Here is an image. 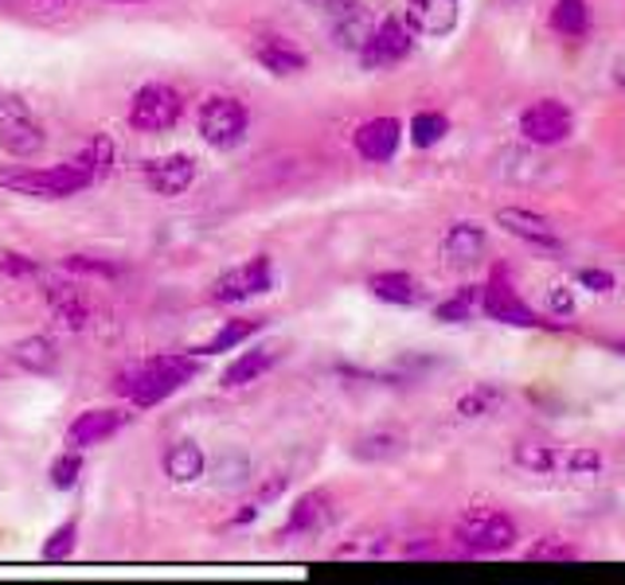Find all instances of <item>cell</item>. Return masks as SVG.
Listing matches in <instances>:
<instances>
[{
    "label": "cell",
    "mask_w": 625,
    "mask_h": 585,
    "mask_svg": "<svg viewBox=\"0 0 625 585\" xmlns=\"http://www.w3.org/2000/svg\"><path fill=\"white\" fill-rule=\"evenodd\" d=\"M305 4H309V9H325V12H329L337 0H305Z\"/></svg>",
    "instance_id": "42"
},
{
    "label": "cell",
    "mask_w": 625,
    "mask_h": 585,
    "mask_svg": "<svg viewBox=\"0 0 625 585\" xmlns=\"http://www.w3.org/2000/svg\"><path fill=\"white\" fill-rule=\"evenodd\" d=\"M36 261L28 258V254H17V250H0V274L9 277H32L36 274Z\"/></svg>",
    "instance_id": "38"
},
{
    "label": "cell",
    "mask_w": 625,
    "mask_h": 585,
    "mask_svg": "<svg viewBox=\"0 0 625 585\" xmlns=\"http://www.w3.org/2000/svg\"><path fill=\"white\" fill-rule=\"evenodd\" d=\"M95 180L98 176H95V165H90L87 149L56 168H0V188L17 191V196H32V199H67Z\"/></svg>",
    "instance_id": "1"
},
{
    "label": "cell",
    "mask_w": 625,
    "mask_h": 585,
    "mask_svg": "<svg viewBox=\"0 0 625 585\" xmlns=\"http://www.w3.org/2000/svg\"><path fill=\"white\" fill-rule=\"evenodd\" d=\"M274 367V351L270 348H255V351H242L239 359H235L231 367L224 371V387L235 390V387H250L255 379H262L266 371Z\"/></svg>",
    "instance_id": "25"
},
{
    "label": "cell",
    "mask_w": 625,
    "mask_h": 585,
    "mask_svg": "<svg viewBox=\"0 0 625 585\" xmlns=\"http://www.w3.org/2000/svg\"><path fill=\"white\" fill-rule=\"evenodd\" d=\"M250 56H255V63L262 67V71L270 75H301L305 67H309V56H305L301 48H294V43L286 40V36H258L255 43H250Z\"/></svg>",
    "instance_id": "17"
},
{
    "label": "cell",
    "mask_w": 625,
    "mask_h": 585,
    "mask_svg": "<svg viewBox=\"0 0 625 585\" xmlns=\"http://www.w3.org/2000/svg\"><path fill=\"white\" fill-rule=\"evenodd\" d=\"M145 180L157 196H180L192 188L196 180V160L188 152H172V157H157L145 165Z\"/></svg>",
    "instance_id": "16"
},
{
    "label": "cell",
    "mask_w": 625,
    "mask_h": 585,
    "mask_svg": "<svg viewBox=\"0 0 625 585\" xmlns=\"http://www.w3.org/2000/svg\"><path fill=\"white\" fill-rule=\"evenodd\" d=\"M403 141V126L399 118H371L356 129V152L371 165H387V160L399 152Z\"/></svg>",
    "instance_id": "15"
},
{
    "label": "cell",
    "mask_w": 625,
    "mask_h": 585,
    "mask_svg": "<svg viewBox=\"0 0 625 585\" xmlns=\"http://www.w3.org/2000/svg\"><path fill=\"white\" fill-rule=\"evenodd\" d=\"M75 538H79V523L67 519L63 527H56V531H51V535H48V543H43V558H48V562H63V558H71Z\"/></svg>",
    "instance_id": "34"
},
{
    "label": "cell",
    "mask_w": 625,
    "mask_h": 585,
    "mask_svg": "<svg viewBox=\"0 0 625 585\" xmlns=\"http://www.w3.org/2000/svg\"><path fill=\"white\" fill-rule=\"evenodd\" d=\"M575 133V113L555 98H539L520 113V137L532 145H559Z\"/></svg>",
    "instance_id": "11"
},
{
    "label": "cell",
    "mask_w": 625,
    "mask_h": 585,
    "mask_svg": "<svg viewBox=\"0 0 625 585\" xmlns=\"http://www.w3.org/2000/svg\"><path fill=\"white\" fill-rule=\"evenodd\" d=\"M270 285H274L270 258H266V254H255L250 261H242V266H235L216 277V285L208 289V301L211 305H239V301H247V297L266 292Z\"/></svg>",
    "instance_id": "8"
},
{
    "label": "cell",
    "mask_w": 625,
    "mask_h": 585,
    "mask_svg": "<svg viewBox=\"0 0 625 585\" xmlns=\"http://www.w3.org/2000/svg\"><path fill=\"white\" fill-rule=\"evenodd\" d=\"M528 562H578L583 558V551H578L575 543H567V538L559 535H547L539 538L536 546H528V554H524Z\"/></svg>",
    "instance_id": "32"
},
{
    "label": "cell",
    "mask_w": 625,
    "mask_h": 585,
    "mask_svg": "<svg viewBox=\"0 0 625 585\" xmlns=\"http://www.w3.org/2000/svg\"><path fill=\"white\" fill-rule=\"evenodd\" d=\"M185 113V98L177 95L172 87H161V82H152V87H141L129 102V126L137 133H165L172 129Z\"/></svg>",
    "instance_id": "7"
},
{
    "label": "cell",
    "mask_w": 625,
    "mask_h": 585,
    "mask_svg": "<svg viewBox=\"0 0 625 585\" xmlns=\"http://www.w3.org/2000/svg\"><path fill=\"white\" fill-rule=\"evenodd\" d=\"M250 113L239 98H208L200 106V137L216 149H235L247 137Z\"/></svg>",
    "instance_id": "9"
},
{
    "label": "cell",
    "mask_w": 625,
    "mask_h": 585,
    "mask_svg": "<svg viewBox=\"0 0 625 585\" xmlns=\"http://www.w3.org/2000/svg\"><path fill=\"white\" fill-rule=\"evenodd\" d=\"M614 79H617V87L625 90V56H617V63H614Z\"/></svg>",
    "instance_id": "41"
},
{
    "label": "cell",
    "mask_w": 625,
    "mask_h": 585,
    "mask_svg": "<svg viewBox=\"0 0 625 585\" xmlns=\"http://www.w3.org/2000/svg\"><path fill=\"white\" fill-rule=\"evenodd\" d=\"M262 328V320L258 317H247V320H227L224 328H219L216 336H211L208 344H204L200 351H231V348H239L242 340H250V336Z\"/></svg>",
    "instance_id": "31"
},
{
    "label": "cell",
    "mask_w": 625,
    "mask_h": 585,
    "mask_svg": "<svg viewBox=\"0 0 625 585\" xmlns=\"http://www.w3.org/2000/svg\"><path fill=\"white\" fill-rule=\"evenodd\" d=\"M204 449L196 442H172L169 453H165V476L172 484H192L204 476Z\"/></svg>",
    "instance_id": "23"
},
{
    "label": "cell",
    "mask_w": 625,
    "mask_h": 585,
    "mask_svg": "<svg viewBox=\"0 0 625 585\" xmlns=\"http://www.w3.org/2000/svg\"><path fill=\"white\" fill-rule=\"evenodd\" d=\"M462 20V0H407V28L426 40H442Z\"/></svg>",
    "instance_id": "14"
},
{
    "label": "cell",
    "mask_w": 625,
    "mask_h": 585,
    "mask_svg": "<svg viewBox=\"0 0 625 585\" xmlns=\"http://www.w3.org/2000/svg\"><path fill=\"white\" fill-rule=\"evenodd\" d=\"M371 28H376V12L360 0H337L329 9V36L337 48L345 51H360L368 43Z\"/></svg>",
    "instance_id": "12"
},
{
    "label": "cell",
    "mask_w": 625,
    "mask_h": 585,
    "mask_svg": "<svg viewBox=\"0 0 625 585\" xmlns=\"http://www.w3.org/2000/svg\"><path fill=\"white\" fill-rule=\"evenodd\" d=\"M368 289H371V297H379V301H387V305H418L426 297L423 285H418V277L403 274V269L371 274L368 277Z\"/></svg>",
    "instance_id": "21"
},
{
    "label": "cell",
    "mask_w": 625,
    "mask_h": 585,
    "mask_svg": "<svg viewBox=\"0 0 625 585\" xmlns=\"http://www.w3.org/2000/svg\"><path fill=\"white\" fill-rule=\"evenodd\" d=\"M609 348H614L617 356H625V340H609Z\"/></svg>",
    "instance_id": "43"
},
{
    "label": "cell",
    "mask_w": 625,
    "mask_h": 585,
    "mask_svg": "<svg viewBox=\"0 0 625 585\" xmlns=\"http://www.w3.org/2000/svg\"><path fill=\"white\" fill-rule=\"evenodd\" d=\"M247 457H242L239 449H227L224 457L216 460V476H219V484H242L247 480Z\"/></svg>",
    "instance_id": "36"
},
{
    "label": "cell",
    "mask_w": 625,
    "mask_h": 585,
    "mask_svg": "<svg viewBox=\"0 0 625 585\" xmlns=\"http://www.w3.org/2000/svg\"><path fill=\"white\" fill-rule=\"evenodd\" d=\"M12 359H17L20 371H32V375H48L56 367V344L48 336H28L12 348Z\"/></svg>",
    "instance_id": "27"
},
{
    "label": "cell",
    "mask_w": 625,
    "mask_h": 585,
    "mask_svg": "<svg viewBox=\"0 0 625 585\" xmlns=\"http://www.w3.org/2000/svg\"><path fill=\"white\" fill-rule=\"evenodd\" d=\"M67 269H71V274H90V277H113L118 274L113 261H98V258H90V254H71V258H67Z\"/></svg>",
    "instance_id": "37"
},
{
    "label": "cell",
    "mask_w": 625,
    "mask_h": 585,
    "mask_svg": "<svg viewBox=\"0 0 625 585\" xmlns=\"http://www.w3.org/2000/svg\"><path fill=\"white\" fill-rule=\"evenodd\" d=\"M513 460L524 473H567V476H594L602 468V453L583 449V445H539L520 442L513 449Z\"/></svg>",
    "instance_id": "4"
},
{
    "label": "cell",
    "mask_w": 625,
    "mask_h": 585,
    "mask_svg": "<svg viewBox=\"0 0 625 585\" xmlns=\"http://www.w3.org/2000/svg\"><path fill=\"white\" fill-rule=\"evenodd\" d=\"M482 309L489 320L508 325V328H563V320H544L528 301H524L505 266L493 269L489 285H482Z\"/></svg>",
    "instance_id": "5"
},
{
    "label": "cell",
    "mask_w": 625,
    "mask_h": 585,
    "mask_svg": "<svg viewBox=\"0 0 625 585\" xmlns=\"http://www.w3.org/2000/svg\"><path fill=\"white\" fill-rule=\"evenodd\" d=\"M43 297H48V305L56 309V317L63 320V328L79 333V328L90 325V305H87V297H82L79 285H71V281H51L48 289H43Z\"/></svg>",
    "instance_id": "20"
},
{
    "label": "cell",
    "mask_w": 625,
    "mask_h": 585,
    "mask_svg": "<svg viewBox=\"0 0 625 585\" xmlns=\"http://www.w3.org/2000/svg\"><path fill=\"white\" fill-rule=\"evenodd\" d=\"M578 285H586L591 292H614V274L606 269H578Z\"/></svg>",
    "instance_id": "40"
},
{
    "label": "cell",
    "mask_w": 625,
    "mask_h": 585,
    "mask_svg": "<svg viewBox=\"0 0 625 585\" xmlns=\"http://www.w3.org/2000/svg\"><path fill=\"white\" fill-rule=\"evenodd\" d=\"M454 543L469 554H500L516 543V519L500 507H469L454 523Z\"/></svg>",
    "instance_id": "3"
},
{
    "label": "cell",
    "mask_w": 625,
    "mask_h": 585,
    "mask_svg": "<svg viewBox=\"0 0 625 585\" xmlns=\"http://www.w3.org/2000/svg\"><path fill=\"white\" fill-rule=\"evenodd\" d=\"M552 317L563 320V325L575 317V292H571L567 285H555L552 289Z\"/></svg>",
    "instance_id": "39"
},
{
    "label": "cell",
    "mask_w": 625,
    "mask_h": 585,
    "mask_svg": "<svg viewBox=\"0 0 625 585\" xmlns=\"http://www.w3.org/2000/svg\"><path fill=\"white\" fill-rule=\"evenodd\" d=\"M87 157H90V165H95V176L102 180V176L113 172V160H118V149H113L110 137L98 133V137H90V141H87Z\"/></svg>",
    "instance_id": "35"
},
{
    "label": "cell",
    "mask_w": 625,
    "mask_h": 585,
    "mask_svg": "<svg viewBox=\"0 0 625 585\" xmlns=\"http://www.w3.org/2000/svg\"><path fill=\"white\" fill-rule=\"evenodd\" d=\"M500 403H505V390H500L497 383H474V387L457 398V414H462V418H485V414H493Z\"/></svg>",
    "instance_id": "28"
},
{
    "label": "cell",
    "mask_w": 625,
    "mask_h": 585,
    "mask_svg": "<svg viewBox=\"0 0 625 585\" xmlns=\"http://www.w3.org/2000/svg\"><path fill=\"white\" fill-rule=\"evenodd\" d=\"M126 426V414L118 410H87L67 426V449H87V445H98L106 437H113Z\"/></svg>",
    "instance_id": "19"
},
{
    "label": "cell",
    "mask_w": 625,
    "mask_h": 585,
    "mask_svg": "<svg viewBox=\"0 0 625 585\" xmlns=\"http://www.w3.org/2000/svg\"><path fill=\"white\" fill-rule=\"evenodd\" d=\"M485 250H489V238H485V230L477 222H454L446 230V238H442V258L454 269L477 266L485 258Z\"/></svg>",
    "instance_id": "18"
},
{
    "label": "cell",
    "mask_w": 625,
    "mask_h": 585,
    "mask_svg": "<svg viewBox=\"0 0 625 585\" xmlns=\"http://www.w3.org/2000/svg\"><path fill=\"white\" fill-rule=\"evenodd\" d=\"M497 227H505L508 235L536 246V250H559L563 246V238H559V230L552 227V219L539 211H528V207H500Z\"/></svg>",
    "instance_id": "13"
},
{
    "label": "cell",
    "mask_w": 625,
    "mask_h": 585,
    "mask_svg": "<svg viewBox=\"0 0 625 585\" xmlns=\"http://www.w3.org/2000/svg\"><path fill=\"white\" fill-rule=\"evenodd\" d=\"M449 133V118L438 110H423L410 118V141L418 145V149H434V145L442 141V137Z\"/></svg>",
    "instance_id": "29"
},
{
    "label": "cell",
    "mask_w": 625,
    "mask_h": 585,
    "mask_svg": "<svg viewBox=\"0 0 625 585\" xmlns=\"http://www.w3.org/2000/svg\"><path fill=\"white\" fill-rule=\"evenodd\" d=\"M477 305H482V289H477V285H465V289H457L449 301H442L438 309H434V317L446 320V325H462V320L474 317Z\"/></svg>",
    "instance_id": "30"
},
{
    "label": "cell",
    "mask_w": 625,
    "mask_h": 585,
    "mask_svg": "<svg viewBox=\"0 0 625 585\" xmlns=\"http://www.w3.org/2000/svg\"><path fill=\"white\" fill-rule=\"evenodd\" d=\"M552 32L567 36V40H583V36L591 32V9H586V0H555Z\"/></svg>",
    "instance_id": "26"
},
{
    "label": "cell",
    "mask_w": 625,
    "mask_h": 585,
    "mask_svg": "<svg viewBox=\"0 0 625 585\" xmlns=\"http://www.w3.org/2000/svg\"><path fill=\"white\" fill-rule=\"evenodd\" d=\"M415 51V32L407 28V20H379L376 28H371L368 43H364L356 56H360V63L368 67V71H387V67L403 63V59Z\"/></svg>",
    "instance_id": "10"
},
{
    "label": "cell",
    "mask_w": 625,
    "mask_h": 585,
    "mask_svg": "<svg viewBox=\"0 0 625 585\" xmlns=\"http://www.w3.org/2000/svg\"><path fill=\"white\" fill-rule=\"evenodd\" d=\"M43 145L48 137L32 106L24 98H0V149L17 160H32L36 152H43Z\"/></svg>",
    "instance_id": "6"
},
{
    "label": "cell",
    "mask_w": 625,
    "mask_h": 585,
    "mask_svg": "<svg viewBox=\"0 0 625 585\" xmlns=\"http://www.w3.org/2000/svg\"><path fill=\"white\" fill-rule=\"evenodd\" d=\"M403 453H407V437L399 429H371V434L356 437L353 445V457L368 460V465H384V460H395Z\"/></svg>",
    "instance_id": "22"
},
{
    "label": "cell",
    "mask_w": 625,
    "mask_h": 585,
    "mask_svg": "<svg viewBox=\"0 0 625 585\" xmlns=\"http://www.w3.org/2000/svg\"><path fill=\"white\" fill-rule=\"evenodd\" d=\"M48 476H51V488H59V492L75 488V484H79V476H82V457H79V449H67L63 457L51 460Z\"/></svg>",
    "instance_id": "33"
},
{
    "label": "cell",
    "mask_w": 625,
    "mask_h": 585,
    "mask_svg": "<svg viewBox=\"0 0 625 585\" xmlns=\"http://www.w3.org/2000/svg\"><path fill=\"white\" fill-rule=\"evenodd\" d=\"M325 519H329V496H325V492H309V496H301L294 504L286 527H281V538L305 535V531H317Z\"/></svg>",
    "instance_id": "24"
},
{
    "label": "cell",
    "mask_w": 625,
    "mask_h": 585,
    "mask_svg": "<svg viewBox=\"0 0 625 585\" xmlns=\"http://www.w3.org/2000/svg\"><path fill=\"white\" fill-rule=\"evenodd\" d=\"M200 364L192 356H161L149 364H137L133 371L121 375V390L133 398L137 406H157L169 395H177L180 387H188V379H196Z\"/></svg>",
    "instance_id": "2"
}]
</instances>
